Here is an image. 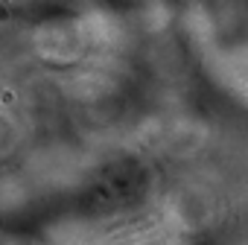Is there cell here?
<instances>
[{
	"label": "cell",
	"mask_w": 248,
	"mask_h": 245,
	"mask_svg": "<svg viewBox=\"0 0 248 245\" xmlns=\"http://www.w3.org/2000/svg\"><path fill=\"white\" fill-rule=\"evenodd\" d=\"M15 143V126L9 122V117L0 114V155L9 152V146Z\"/></svg>",
	"instance_id": "obj_1"
}]
</instances>
